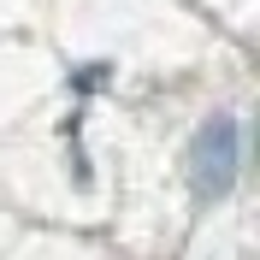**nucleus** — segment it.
<instances>
[{
  "label": "nucleus",
  "instance_id": "nucleus-1",
  "mask_svg": "<svg viewBox=\"0 0 260 260\" xmlns=\"http://www.w3.org/2000/svg\"><path fill=\"white\" fill-rule=\"evenodd\" d=\"M237 160H243V136H237V118H207L189 142V189L201 201H219V195L237 183Z\"/></svg>",
  "mask_w": 260,
  "mask_h": 260
}]
</instances>
